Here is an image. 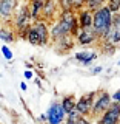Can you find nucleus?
Returning <instances> with one entry per match:
<instances>
[{"label": "nucleus", "mask_w": 120, "mask_h": 124, "mask_svg": "<svg viewBox=\"0 0 120 124\" xmlns=\"http://www.w3.org/2000/svg\"><path fill=\"white\" fill-rule=\"evenodd\" d=\"M113 13L109 11V8L106 5L102 6L100 9L94 11L92 16V30L99 36V39H103L109 33V30L113 28Z\"/></svg>", "instance_id": "1"}, {"label": "nucleus", "mask_w": 120, "mask_h": 124, "mask_svg": "<svg viewBox=\"0 0 120 124\" xmlns=\"http://www.w3.org/2000/svg\"><path fill=\"white\" fill-rule=\"evenodd\" d=\"M11 23H13V28L15 31V34L26 40L28 30L31 28V25H32V19H31V14H29L28 3H22V5L19 6V9L15 11Z\"/></svg>", "instance_id": "2"}, {"label": "nucleus", "mask_w": 120, "mask_h": 124, "mask_svg": "<svg viewBox=\"0 0 120 124\" xmlns=\"http://www.w3.org/2000/svg\"><path fill=\"white\" fill-rule=\"evenodd\" d=\"M113 104V98L106 90H100L97 93V98L94 101V106H92V112H91V118H100L105 112L109 108V106Z\"/></svg>", "instance_id": "3"}, {"label": "nucleus", "mask_w": 120, "mask_h": 124, "mask_svg": "<svg viewBox=\"0 0 120 124\" xmlns=\"http://www.w3.org/2000/svg\"><path fill=\"white\" fill-rule=\"evenodd\" d=\"M99 92H89L82 95L79 99H77L76 104V112L80 116H89L91 118V112H92V106H94V101L97 98Z\"/></svg>", "instance_id": "4"}, {"label": "nucleus", "mask_w": 120, "mask_h": 124, "mask_svg": "<svg viewBox=\"0 0 120 124\" xmlns=\"http://www.w3.org/2000/svg\"><path fill=\"white\" fill-rule=\"evenodd\" d=\"M19 6H20L19 0H0V22L11 23Z\"/></svg>", "instance_id": "5"}, {"label": "nucleus", "mask_w": 120, "mask_h": 124, "mask_svg": "<svg viewBox=\"0 0 120 124\" xmlns=\"http://www.w3.org/2000/svg\"><path fill=\"white\" fill-rule=\"evenodd\" d=\"M46 124H65L66 121V113L63 112V108L60 106V101H54L51 106L46 110Z\"/></svg>", "instance_id": "6"}, {"label": "nucleus", "mask_w": 120, "mask_h": 124, "mask_svg": "<svg viewBox=\"0 0 120 124\" xmlns=\"http://www.w3.org/2000/svg\"><path fill=\"white\" fill-rule=\"evenodd\" d=\"M31 28L34 30V33L38 37V46H45L51 44V36H49V23L45 20H37L32 22Z\"/></svg>", "instance_id": "7"}, {"label": "nucleus", "mask_w": 120, "mask_h": 124, "mask_svg": "<svg viewBox=\"0 0 120 124\" xmlns=\"http://www.w3.org/2000/svg\"><path fill=\"white\" fill-rule=\"evenodd\" d=\"M95 124H120V104L113 102L105 113L95 119Z\"/></svg>", "instance_id": "8"}, {"label": "nucleus", "mask_w": 120, "mask_h": 124, "mask_svg": "<svg viewBox=\"0 0 120 124\" xmlns=\"http://www.w3.org/2000/svg\"><path fill=\"white\" fill-rule=\"evenodd\" d=\"M71 34V30H69V26L66 23H63L62 20L59 19H56L51 25H49V36H51V42L60 40V39H63L65 36H69Z\"/></svg>", "instance_id": "9"}, {"label": "nucleus", "mask_w": 120, "mask_h": 124, "mask_svg": "<svg viewBox=\"0 0 120 124\" xmlns=\"http://www.w3.org/2000/svg\"><path fill=\"white\" fill-rule=\"evenodd\" d=\"M59 20H62L63 23H66L71 30V36L76 37L80 31V26H79V20H77V13L76 11H60L59 14Z\"/></svg>", "instance_id": "10"}, {"label": "nucleus", "mask_w": 120, "mask_h": 124, "mask_svg": "<svg viewBox=\"0 0 120 124\" xmlns=\"http://www.w3.org/2000/svg\"><path fill=\"white\" fill-rule=\"evenodd\" d=\"M59 14H60V9H59V5H57V0H46L43 3V8H42V20L52 23L59 17Z\"/></svg>", "instance_id": "11"}, {"label": "nucleus", "mask_w": 120, "mask_h": 124, "mask_svg": "<svg viewBox=\"0 0 120 124\" xmlns=\"http://www.w3.org/2000/svg\"><path fill=\"white\" fill-rule=\"evenodd\" d=\"M76 42L79 45L82 46H89L92 44H97V42H100L99 36L94 33V30L92 28H88V30H80L79 34L76 36Z\"/></svg>", "instance_id": "12"}, {"label": "nucleus", "mask_w": 120, "mask_h": 124, "mask_svg": "<svg viewBox=\"0 0 120 124\" xmlns=\"http://www.w3.org/2000/svg\"><path fill=\"white\" fill-rule=\"evenodd\" d=\"M92 16H94V13H92V11H89L86 6H85L83 9L77 11V20H79L80 30L92 28Z\"/></svg>", "instance_id": "13"}, {"label": "nucleus", "mask_w": 120, "mask_h": 124, "mask_svg": "<svg viewBox=\"0 0 120 124\" xmlns=\"http://www.w3.org/2000/svg\"><path fill=\"white\" fill-rule=\"evenodd\" d=\"M74 57H76V59L79 61L82 65L88 67V65H91L92 62L97 59V53L92 51V50H82V51H77Z\"/></svg>", "instance_id": "14"}, {"label": "nucleus", "mask_w": 120, "mask_h": 124, "mask_svg": "<svg viewBox=\"0 0 120 124\" xmlns=\"http://www.w3.org/2000/svg\"><path fill=\"white\" fill-rule=\"evenodd\" d=\"M74 44H76V37H72L71 34H69V36H65L63 39L54 42V46L57 48V51H59V53H68L69 50H72Z\"/></svg>", "instance_id": "15"}, {"label": "nucleus", "mask_w": 120, "mask_h": 124, "mask_svg": "<svg viewBox=\"0 0 120 124\" xmlns=\"http://www.w3.org/2000/svg\"><path fill=\"white\" fill-rule=\"evenodd\" d=\"M15 31L13 26H8L6 23H2L0 25V40L5 42V44H13L15 40Z\"/></svg>", "instance_id": "16"}, {"label": "nucleus", "mask_w": 120, "mask_h": 124, "mask_svg": "<svg viewBox=\"0 0 120 124\" xmlns=\"http://www.w3.org/2000/svg\"><path fill=\"white\" fill-rule=\"evenodd\" d=\"M76 104H77V98L74 95H66L60 99V106L63 108V112L66 113V116L71 113V112L76 110Z\"/></svg>", "instance_id": "17"}, {"label": "nucleus", "mask_w": 120, "mask_h": 124, "mask_svg": "<svg viewBox=\"0 0 120 124\" xmlns=\"http://www.w3.org/2000/svg\"><path fill=\"white\" fill-rule=\"evenodd\" d=\"M28 8H29V14H31V19L32 22H37V20H42V8H43V3L40 2H28Z\"/></svg>", "instance_id": "18"}, {"label": "nucleus", "mask_w": 120, "mask_h": 124, "mask_svg": "<svg viewBox=\"0 0 120 124\" xmlns=\"http://www.w3.org/2000/svg\"><path fill=\"white\" fill-rule=\"evenodd\" d=\"M100 42H109L114 46H120V30L117 28H111L109 33L106 34L103 39H100Z\"/></svg>", "instance_id": "19"}, {"label": "nucleus", "mask_w": 120, "mask_h": 124, "mask_svg": "<svg viewBox=\"0 0 120 124\" xmlns=\"http://www.w3.org/2000/svg\"><path fill=\"white\" fill-rule=\"evenodd\" d=\"M106 2H108V0H88V2H86V8L94 13V11L100 9L102 6H105Z\"/></svg>", "instance_id": "20"}, {"label": "nucleus", "mask_w": 120, "mask_h": 124, "mask_svg": "<svg viewBox=\"0 0 120 124\" xmlns=\"http://www.w3.org/2000/svg\"><path fill=\"white\" fill-rule=\"evenodd\" d=\"M106 6L109 8V11L113 14L120 13V0H108V2H106Z\"/></svg>", "instance_id": "21"}, {"label": "nucleus", "mask_w": 120, "mask_h": 124, "mask_svg": "<svg viewBox=\"0 0 120 124\" xmlns=\"http://www.w3.org/2000/svg\"><path fill=\"white\" fill-rule=\"evenodd\" d=\"M100 45H102V53L103 54H114L115 48H117V46H114L113 44H109V42H100Z\"/></svg>", "instance_id": "22"}, {"label": "nucleus", "mask_w": 120, "mask_h": 124, "mask_svg": "<svg viewBox=\"0 0 120 124\" xmlns=\"http://www.w3.org/2000/svg\"><path fill=\"white\" fill-rule=\"evenodd\" d=\"M57 5H59L60 11H74L71 0H57Z\"/></svg>", "instance_id": "23"}, {"label": "nucleus", "mask_w": 120, "mask_h": 124, "mask_svg": "<svg viewBox=\"0 0 120 124\" xmlns=\"http://www.w3.org/2000/svg\"><path fill=\"white\" fill-rule=\"evenodd\" d=\"M71 3H72V9H74L76 13L86 6V0H71Z\"/></svg>", "instance_id": "24"}, {"label": "nucleus", "mask_w": 120, "mask_h": 124, "mask_svg": "<svg viewBox=\"0 0 120 124\" xmlns=\"http://www.w3.org/2000/svg\"><path fill=\"white\" fill-rule=\"evenodd\" d=\"M2 54H3V57H5L6 61H13V57H14L13 51H11V48L8 45H3L2 46Z\"/></svg>", "instance_id": "25"}, {"label": "nucleus", "mask_w": 120, "mask_h": 124, "mask_svg": "<svg viewBox=\"0 0 120 124\" xmlns=\"http://www.w3.org/2000/svg\"><path fill=\"white\" fill-rule=\"evenodd\" d=\"M113 28L120 30V13H117V14L113 16Z\"/></svg>", "instance_id": "26"}, {"label": "nucleus", "mask_w": 120, "mask_h": 124, "mask_svg": "<svg viewBox=\"0 0 120 124\" xmlns=\"http://www.w3.org/2000/svg\"><path fill=\"white\" fill-rule=\"evenodd\" d=\"M91 119L89 116H80L79 119H77V124H91Z\"/></svg>", "instance_id": "27"}, {"label": "nucleus", "mask_w": 120, "mask_h": 124, "mask_svg": "<svg viewBox=\"0 0 120 124\" xmlns=\"http://www.w3.org/2000/svg\"><path fill=\"white\" fill-rule=\"evenodd\" d=\"M111 98H113V102H119L120 104V88L115 93H113V95H111Z\"/></svg>", "instance_id": "28"}, {"label": "nucleus", "mask_w": 120, "mask_h": 124, "mask_svg": "<svg viewBox=\"0 0 120 124\" xmlns=\"http://www.w3.org/2000/svg\"><path fill=\"white\" fill-rule=\"evenodd\" d=\"M23 76H25V79H32L34 73L31 71V70H25V75H23Z\"/></svg>", "instance_id": "29"}, {"label": "nucleus", "mask_w": 120, "mask_h": 124, "mask_svg": "<svg viewBox=\"0 0 120 124\" xmlns=\"http://www.w3.org/2000/svg\"><path fill=\"white\" fill-rule=\"evenodd\" d=\"M102 71H103V67H94L92 68V75H99Z\"/></svg>", "instance_id": "30"}, {"label": "nucleus", "mask_w": 120, "mask_h": 124, "mask_svg": "<svg viewBox=\"0 0 120 124\" xmlns=\"http://www.w3.org/2000/svg\"><path fill=\"white\" fill-rule=\"evenodd\" d=\"M38 119H40L42 123H48V119H46V113L45 115H40V116H38Z\"/></svg>", "instance_id": "31"}, {"label": "nucleus", "mask_w": 120, "mask_h": 124, "mask_svg": "<svg viewBox=\"0 0 120 124\" xmlns=\"http://www.w3.org/2000/svg\"><path fill=\"white\" fill-rule=\"evenodd\" d=\"M20 88H22L23 92H26V90H28V85H26V82H20Z\"/></svg>", "instance_id": "32"}, {"label": "nucleus", "mask_w": 120, "mask_h": 124, "mask_svg": "<svg viewBox=\"0 0 120 124\" xmlns=\"http://www.w3.org/2000/svg\"><path fill=\"white\" fill-rule=\"evenodd\" d=\"M65 124H77V121H72V119H66Z\"/></svg>", "instance_id": "33"}, {"label": "nucleus", "mask_w": 120, "mask_h": 124, "mask_svg": "<svg viewBox=\"0 0 120 124\" xmlns=\"http://www.w3.org/2000/svg\"><path fill=\"white\" fill-rule=\"evenodd\" d=\"M31 2H40V3H45L46 0H31Z\"/></svg>", "instance_id": "34"}, {"label": "nucleus", "mask_w": 120, "mask_h": 124, "mask_svg": "<svg viewBox=\"0 0 120 124\" xmlns=\"http://www.w3.org/2000/svg\"><path fill=\"white\" fill-rule=\"evenodd\" d=\"M117 64H119V65H120V59H119V62H117Z\"/></svg>", "instance_id": "35"}, {"label": "nucleus", "mask_w": 120, "mask_h": 124, "mask_svg": "<svg viewBox=\"0 0 120 124\" xmlns=\"http://www.w3.org/2000/svg\"><path fill=\"white\" fill-rule=\"evenodd\" d=\"M0 123H2V116H0Z\"/></svg>", "instance_id": "36"}, {"label": "nucleus", "mask_w": 120, "mask_h": 124, "mask_svg": "<svg viewBox=\"0 0 120 124\" xmlns=\"http://www.w3.org/2000/svg\"><path fill=\"white\" fill-rule=\"evenodd\" d=\"M0 25H2V22H0Z\"/></svg>", "instance_id": "37"}, {"label": "nucleus", "mask_w": 120, "mask_h": 124, "mask_svg": "<svg viewBox=\"0 0 120 124\" xmlns=\"http://www.w3.org/2000/svg\"><path fill=\"white\" fill-rule=\"evenodd\" d=\"M86 2H88V0H86Z\"/></svg>", "instance_id": "38"}]
</instances>
